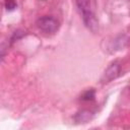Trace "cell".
<instances>
[{"instance_id":"5b68a950","label":"cell","mask_w":130,"mask_h":130,"mask_svg":"<svg viewBox=\"0 0 130 130\" xmlns=\"http://www.w3.org/2000/svg\"><path fill=\"white\" fill-rule=\"evenodd\" d=\"M94 98V90L93 89H88L86 91H84L81 95V100L82 101H91Z\"/></svg>"},{"instance_id":"3957f363","label":"cell","mask_w":130,"mask_h":130,"mask_svg":"<svg viewBox=\"0 0 130 130\" xmlns=\"http://www.w3.org/2000/svg\"><path fill=\"white\" fill-rule=\"evenodd\" d=\"M120 73H121V66L118 63H113L103 73L101 77V82L103 84H107L113 81L114 79H116L117 77H119Z\"/></svg>"},{"instance_id":"8992f818","label":"cell","mask_w":130,"mask_h":130,"mask_svg":"<svg viewBox=\"0 0 130 130\" xmlns=\"http://www.w3.org/2000/svg\"><path fill=\"white\" fill-rule=\"evenodd\" d=\"M4 5H5V8L9 11L13 10L14 8H16V2L15 0H4Z\"/></svg>"},{"instance_id":"277c9868","label":"cell","mask_w":130,"mask_h":130,"mask_svg":"<svg viewBox=\"0 0 130 130\" xmlns=\"http://www.w3.org/2000/svg\"><path fill=\"white\" fill-rule=\"evenodd\" d=\"M92 116H93L92 112H90L88 110H81L75 115L74 119L77 123H86L91 120Z\"/></svg>"},{"instance_id":"6da1fadb","label":"cell","mask_w":130,"mask_h":130,"mask_svg":"<svg viewBox=\"0 0 130 130\" xmlns=\"http://www.w3.org/2000/svg\"><path fill=\"white\" fill-rule=\"evenodd\" d=\"M77 7L81 12L84 25L92 32L99 28V21L94 12V0H76Z\"/></svg>"},{"instance_id":"7a4b0ae2","label":"cell","mask_w":130,"mask_h":130,"mask_svg":"<svg viewBox=\"0 0 130 130\" xmlns=\"http://www.w3.org/2000/svg\"><path fill=\"white\" fill-rule=\"evenodd\" d=\"M36 24L41 31L48 34V35L55 34L59 29V26H60L59 21L53 16H49V15H44L38 18L36 21Z\"/></svg>"}]
</instances>
